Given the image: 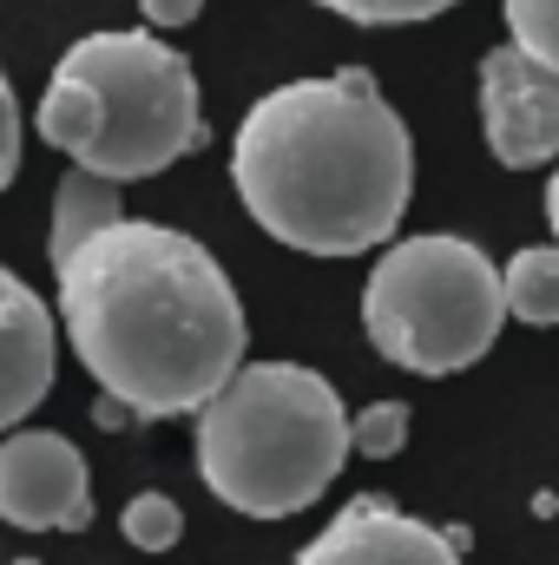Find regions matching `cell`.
<instances>
[{
    "label": "cell",
    "instance_id": "obj_14",
    "mask_svg": "<svg viewBox=\"0 0 559 565\" xmlns=\"http://www.w3.org/2000/svg\"><path fill=\"white\" fill-rule=\"evenodd\" d=\"M409 402H369L356 422H349V440H356V454H369V460H395L402 447H409Z\"/></svg>",
    "mask_w": 559,
    "mask_h": 565
},
{
    "label": "cell",
    "instance_id": "obj_4",
    "mask_svg": "<svg viewBox=\"0 0 559 565\" xmlns=\"http://www.w3.org/2000/svg\"><path fill=\"white\" fill-rule=\"evenodd\" d=\"M356 454L342 395L303 362H244L198 415V473L244 520H289Z\"/></svg>",
    "mask_w": 559,
    "mask_h": 565
},
{
    "label": "cell",
    "instance_id": "obj_19",
    "mask_svg": "<svg viewBox=\"0 0 559 565\" xmlns=\"http://www.w3.org/2000/svg\"><path fill=\"white\" fill-rule=\"evenodd\" d=\"M547 231H553V244H559V164H553V178H547Z\"/></svg>",
    "mask_w": 559,
    "mask_h": 565
},
{
    "label": "cell",
    "instance_id": "obj_15",
    "mask_svg": "<svg viewBox=\"0 0 559 565\" xmlns=\"http://www.w3.org/2000/svg\"><path fill=\"white\" fill-rule=\"evenodd\" d=\"M316 7H329V13H342L356 26H415V20H434V13H447L461 0H316Z\"/></svg>",
    "mask_w": 559,
    "mask_h": 565
},
{
    "label": "cell",
    "instance_id": "obj_18",
    "mask_svg": "<svg viewBox=\"0 0 559 565\" xmlns=\"http://www.w3.org/2000/svg\"><path fill=\"white\" fill-rule=\"evenodd\" d=\"M99 422H106V427H126V422H139V415H133L126 402H113V395H99Z\"/></svg>",
    "mask_w": 559,
    "mask_h": 565
},
{
    "label": "cell",
    "instance_id": "obj_10",
    "mask_svg": "<svg viewBox=\"0 0 559 565\" xmlns=\"http://www.w3.org/2000/svg\"><path fill=\"white\" fill-rule=\"evenodd\" d=\"M113 224H126V211H119V184H113V178H93V171H66L60 191H53V237H46L53 270L73 264V257H80L99 231H113Z\"/></svg>",
    "mask_w": 559,
    "mask_h": 565
},
{
    "label": "cell",
    "instance_id": "obj_6",
    "mask_svg": "<svg viewBox=\"0 0 559 565\" xmlns=\"http://www.w3.org/2000/svg\"><path fill=\"white\" fill-rule=\"evenodd\" d=\"M0 520L20 533H86L93 473L86 454L53 427H20L0 440Z\"/></svg>",
    "mask_w": 559,
    "mask_h": 565
},
{
    "label": "cell",
    "instance_id": "obj_3",
    "mask_svg": "<svg viewBox=\"0 0 559 565\" xmlns=\"http://www.w3.org/2000/svg\"><path fill=\"white\" fill-rule=\"evenodd\" d=\"M33 126L73 171L133 184L204 145V106L191 60L158 33H86L60 53Z\"/></svg>",
    "mask_w": 559,
    "mask_h": 565
},
{
    "label": "cell",
    "instance_id": "obj_5",
    "mask_svg": "<svg viewBox=\"0 0 559 565\" xmlns=\"http://www.w3.org/2000/svg\"><path fill=\"white\" fill-rule=\"evenodd\" d=\"M507 322L500 264L454 231H421L376 257L362 282V329L382 362L409 375H461L474 369Z\"/></svg>",
    "mask_w": 559,
    "mask_h": 565
},
{
    "label": "cell",
    "instance_id": "obj_8",
    "mask_svg": "<svg viewBox=\"0 0 559 565\" xmlns=\"http://www.w3.org/2000/svg\"><path fill=\"white\" fill-rule=\"evenodd\" d=\"M296 565H461V546L454 533L362 493L296 553Z\"/></svg>",
    "mask_w": 559,
    "mask_h": 565
},
{
    "label": "cell",
    "instance_id": "obj_13",
    "mask_svg": "<svg viewBox=\"0 0 559 565\" xmlns=\"http://www.w3.org/2000/svg\"><path fill=\"white\" fill-rule=\"evenodd\" d=\"M500 13H507V40L547 73H559V0H500Z\"/></svg>",
    "mask_w": 559,
    "mask_h": 565
},
{
    "label": "cell",
    "instance_id": "obj_12",
    "mask_svg": "<svg viewBox=\"0 0 559 565\" xmlns=\"http://www.w3.org/2000/svg\"><path fill=\"white\" fill-rule=\"evenodd\" d=\"M119 533H126V546H139V553H171L178 533H184V513H178L171 493H133L126 513H119Z\"/></svg>",
    "mask_w": 559,
    "mask_h": 565
},
{
    "label": "cell",
    "instance_id": "obj_17",
    "mask_svg": "<svg viewBox=\"0 0 559 565\" xmlns=\"http://www.w3.org/2000/svg\"><path fill=\"white\" fill-rule=\"evenodd\" d=\"M139 7H145L151 26H191L204 13V0H139Z\"/></svg>",
    "mask_w": 559,
    "mask_h": 565
},
{
    "label": "cell",
    "instance_id": "obj_11",
    "mask_svg": "<svg viewBox=\"0 0 559 565\" xmlns=\"http://www.w3.org/2000/svg\"><path fill=\"white\" fill-rule=\"evenodd\" d=\"M507 316L534 322V329H553L559 322V244H527L507 257Z\"/></svg>",
    "mask_w": 559,
    "mask_h": 565
},
{
    "label": "cell",
    "instance_id": "obj_16",
    "mask_svg": "<svg viewBox=\"0 0 559 565\" xmlns=\"http://www.w3.org/2000/svg\"><path fill=\"white\" fill-rule=\"evenodd\" d=\"M13 178H20V99H13V86L0 73V191Z\"/></svg>",
    "mask_w": 559,
    "mask_h": 565
},
{
    "label": "cell",
    "instance_id": "obj_1",
    "mask_svg": "<svg viewBox=\"0 0 559 565\" xmlns=\"http://www.w3.org/2000/svg\"><path fill=\"white\" fill-rule=\"evenodd\" d=\"M60 277V335L99 395L126 402L139 422L204 415L244 369V302L224 264L151 217L99 231Z\"/></svg>",
    "mask_w": 559,
    "mask_h": 565
},
{
    "label": "cell",
    "instance_id": "obj_2",
    "mask_svg": "<svg viewBox=\"0 0 559 565\" xmlns=\"http://www.w3.org/2000/svg\"><path fill=\"white\" fill-rule=\"evenodd\" d=\"M231 184L277 244L303 257H362L395 237L415 198V139L376 93V73L342 66L329 79L271 86L244 113Z\"/></svg>",
    "mask_w": 559,
    "mask_h": 565
},
{
    "label": "cell",
    "instance_id": "obj_7",
    "mask_svg": "<svg viewBox=\"0 0 559 565\" xmlns=\"http://www.w3.org/2000/svg\"><path fill=\"white\" fill-rule=\"evenodd\" d=\"M481 132L507 171L559 164V73L527 60L514 40L481 53Z\"/></svg>",
    "mask_w": 559,
    "mask_h": 565
},
{
    "label": "cell",
    "instance_id": "obj_9",
    "mask_svg": "<svg viewBox=\"0 0 559 565\" xmlns=\"http://www.w3.org/2000/svg\"><path fill=\"white\" fill-rule=\"evenodd\" d=\"M53 369H60L53 309L0 264V440L20 434V422L53 395Z\"/></svg>",
    "mask_w": 559,
    "mask_h": 565
}]
</instances>
